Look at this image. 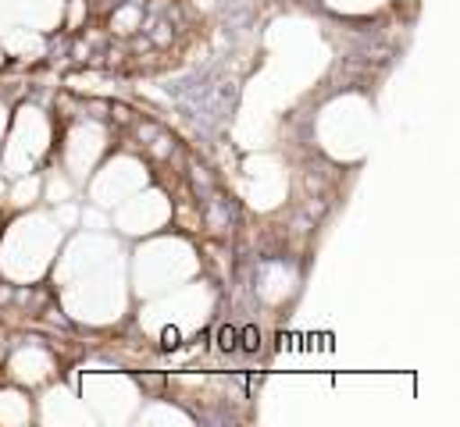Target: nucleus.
<instances>
[{
    "instance_id": "obj_1",
    "label": "nucleus",
    "mask_w": 460,
    "mask_h": 427,
    "mask_svg": "<svg viewBox=\"0 0 460 427\" xmlns=\"http://www.w3.org/2000/svg\"><path fill=\"white\" fill-rule=\"evenodd\" d=\"M235 349H243V353H261V331H257L253 324L239 327V342H235Z\"/></svg>"
},
{
    "instance_id": "obj_2",
    "label": "nucleus",
    "mask_w": 460,
    "mask_h": 427,
    "mask_svg": "<svg viewBox=\"0 0 460 427\" xmlns=\"http://www.w3.org/2000/svg\"><path fill=\"white\" fill-rule=\"evenodd\" d=\"M235 342H239V327H222V331H218V349H222V353H232Z\"/></svg>"
}]
</instances>
